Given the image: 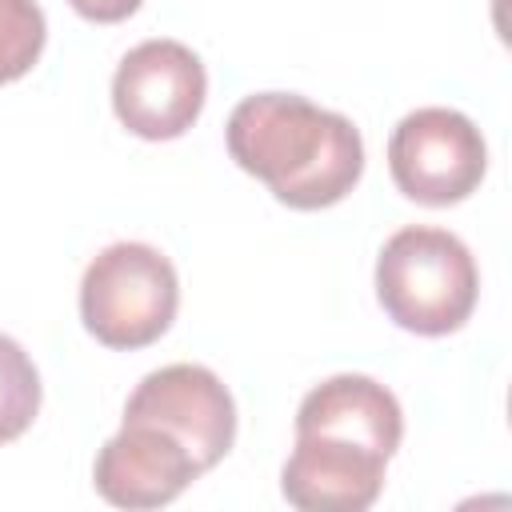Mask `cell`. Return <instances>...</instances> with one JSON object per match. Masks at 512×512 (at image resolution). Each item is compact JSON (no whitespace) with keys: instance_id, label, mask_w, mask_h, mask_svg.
I'll return each mask as SVG.
<instances>
[{"instance_id":"obj_1","label":"cell","mask_w":512,"mask_h":512,"mask_svg":"<svg viewBox=\"0 0 512 512\" xmlns=\"http://www.w3.org/2000/svg\"><path fill=\"white\" fill-rule=\"evenodd\" d=\"M228 152L280 204L300 212L344 200L364 172L356 124L296 92L244 96L228 116Z\"/></svg>"},{"instance_id":"obj_2","label":"cell","mask_w":512,"mask_h":512,"mask_svg":"<svg viewBox=\"0 0 512 512\" xmlns=\"http://www.w3.org/2000/svg\"><path fill=\"white\" fill-rule=\"evenodd\" d=\"M480 292V272L468 244L444 228L412 224L388 236L376 260V296L384 312L416 336L456 332Z\"/></svg>"},{"instance_id":"obj_3","label":"cell","mask_w":512,"mask_h":512,"mask_svg":"<svg viewBox=\"0 0 512 512\" xmlns=\"http://www.w3.org/2000/svg\"><path fill=\"white\" fill-rule=\"evenodd\" d=\"M180 280L172 260L140 240L108 244L80 280V320L108 348H144L176 316Z\"/></svg>"},{"instance_id":"obj_4","label":"cell","mask_w":512,"mask_h":512,"mask_svg":"<svg viewBox=\"0 0 512 512\" xmlns=\"http://www.w3.org/2000/svg\"><path fill=\"white\" fill-rule=\"evenodd\" d=\"M388 168L396 188L428 208H448L472 196L488 168L480 128L456 108H416L388 140Z\"/></svg>"},{"instance_id":"obj_5","label":"cell","mask_w":512,"mask_h":512,"mask_svg":"<svg viewBox=\"0 0 512 512\" xmlns=\"http://www.w3.org/2000/svg\"><path fill=\"white\" fill-rule=\"evenodd\" d=\"M208 76L200 56L180 40L136 44L112 76V108L120 124L144 140L184 136L204 108Z\"/></svg>"},{"instance_id":"obj_6","label":"cell","mask_w":512,"mask_h":512,"mask_svg":"<svg viewBox=\"0 0 512 512\" xmlns=\"http://www.w3.org/2000/svg\"><path fill=\"white\" fill-rule=\"evenodd\" d=\"M124 420L172 432L200 472L216 468L236 440V404L224 380L204 364H168L148 372L124 404Z\"/></svg>"},{"instance_id":"obj_7","label":"cell","mask_w":512,"mask_h":512,"mask_svg":"<svg viewBox=\"0 0 512 512\" xmlns=\"http://www.w3.org/2000/svg\"><path fill=\"white\" fill-rule=\"evenodd\" d=\"M200 476L188 448L140 420H124V428L100 448L92 480L96 492L116 508H160L172 504L192 480Z\"/></svg>"},{"instance_id":"obj_8","label":"cell","mask_w":512,"mask_h":512,"mask_svg":"<svg viewBox=\"0 0 512 512\" xmlns=\"http://www.w3.org/2000/svg\"><path fill=\"white\" fill-rule=\"evenodd\" d=\"M388 456L340 436L296 432V448L280 472L284 500L304 512H364L384 488Z\"/></svg>"},{"instance_id":"obj_9","label":"cell","mask_w":512,"mask_h":512,"mask_svg":"<svg viewBox=\"0 0 512 512\" xmlns=\"http://www.w3.org/2000/svg\"><path fill=\"white\" fill-rule=\"evenodd\" d=\"M296 432H320V436H340L364 448H376L392 456L404 436V416L396 396L360 372H340L324 384H316L296 412Z\"/></svg>"},{"instance_id":"obj_10","label":"cell","mask_w":512,"mask_h":512,"mask_svg":"<svg viewBox=\"0 0 512 512\" xmlns=\"http://www.w3.org/2000/svg\"><path fill=\"white\" fill-rule=\"evenodd\" d=\"M40 412V372L32 356L0 332V444L28 432Z\"/></svg>"},{"instance_id":"obj_11","label":"cell","mask_w":512,"mask_h":512,"mask_svg":"<svg viewBox=\"0 0 512 512\" xmlns=\"http://www.w3.org/2000/svg\"><path fill=\"white\" fill-rule=\"evenodd\" d=\"M44 12L36 0H0V84L20 80L44 48Z\"/></svg>"},{"instance_id":"obj_12","label":"cell","mask_w":512,"mask_h":512,"mask_svg":"<svg viewBox=\"0 0 512 512\" xmlns=\"http://www.w3.org/2000/svg\"><path fill=\"white\" fill-rule=\"evenodd\" d=\"M84 20H96V24H116V20H128L140 0H68Z\"/></svg>"}]
</instances>
